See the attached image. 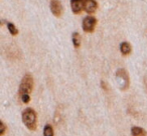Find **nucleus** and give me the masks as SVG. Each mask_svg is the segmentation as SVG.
<instances>
[{
	"instance_id": "obj_1",
	"label": "nucleus",
	"mask_w": 147,
	"mask_h": 136,
	"mask_svg": "<svg viewBox=\"0 0 147 136\" xmlns=\"http://www.w3.org/2000/svg\"><path fill=\"white\" fill-rule=\"evenodd\" d=\"M22 121L29 130L36 129V113L32 108H26L22 112Z\"/></svg>"
},
{
	"instance_id": "obj_2",
	"label": "nucleus",
	"mask_w": 147,
	"mask_h": 136,
	"mask_svg": "<svg viewBox=\"0 0 147 136\" xmlns=\"http://www.w3.org/2000/svg\"><path fill=\"white\" fill-rule=\"evenodd\" d=\"M33 88V79L31 77L30 74H25L23 76L21 83L19 85V95H23V94H29L32 91Z\"/></svg>"
},
{
	"instance_id": "obj_3",
	"label": "nucleus",
	"mask_w": 147,
	"mask_h": 136,
	"mask_svg": "<svg viewBox=\"0 0 147 136\" xmlns=\"http://www.w3.org/2000/svg\"><path fill=\"white\" fill-rule=\"evenodd\" d=\"M116 78L118 79L119 86H120V89L126 90L129 87V84H130V80H129V76L127 74L126 70L121 68L118 69L116 72Z\"/></svg>"
},
{
	"instance_id": "obj_4",
	"label": "nucleus",
	"mask_w": 147,
	"mask_h": 136,
	"mask_svg": "<svg viewBox=\"0 0 147 136\" xmlns=\"http://www.w3.org/2000/svg\"><path fill=\"white\" fill-rule=\"evenodd\" d=\"M96 18L93 16H87L86 18L83 20V29L85 32L91 33L94 31L95 26H96Z\"/></svg>"
},
{
	"instance_id": "obj_5",
	"label": "nucleus",
	"mask_w": 147,
	"mask_h": 136,
	"mask_svg": "<svg viewBox=\"0 0 147 136\" xmlns=\"http://www.w3.org/2000/svg\"><path fill=\"white\" fill-rule=\"evenodd\" d=\"M51 10L53 14L57 17H59L63 13V7L59 0H51Z\"/></svg>"
},
{
	"instance_id": "obj_6",
	"label": "nucleus",
	"mask_w": 147,
	"mask_h": 136,
	"mask_svg": "<svg viewBox=\"0 0 147 136\" xmlns=\"http://www.w3.org/2000/svg\"><path fill=\"white\" fill-rule=\"evenodd\" d=\"M97 7H98V5H97V2L95 0H84V9L86 12L94 13Z\"/></svg>"
},
{
	"instance_id": "obj_7",
	"label": "nucleus",
	"mask_w": 147,
	"mask_h": 136,
	"mask_svg": "<svg viewBox=\"0 0 147 136\" xmlns=\"http://www.w3.org/2000/svg\"><path fill=\"white\" fill-rule=\"evenodd\" d=\"M71 10H73L74 13H80L81 11L84 8V1L83 0H71Z\"/></svg>"
},
{
	"instance_id": "obj_8",
	"label": "nucleus",
	"mask_w": 147,
	"mask_h": 136,
	"mask_svg": "<svg viewBox=\"0 0 147 136\" xmlns=\"http://www.w3.org/2000/svg\"><path fill=\"white\" fill-rule=\"evenodd\" d=\"M131 134H132V136H145L146 132L144 131L143 128L138 127V126H133L131 128Z\"/></svg>"
},
{
	"instance_id": "obj_9",
	"label": "nucleus",
	"mask_w": 147,
	"mask_h": 136,
	"mask_svg": "<svg viewBox=\"0 0 147 136\" xmlns=\"http://www.w3.org/2000/svg\"><path fill=\"white\" fill-rule=\"evenodd\" d=\"M120 50L123 55H128L131 53V45L128 42H123L120 45Z\"/></svg>"
},
{
	"instance_id": "obj_10",
	"label": "nucleus",
	"mask_w": 147,
	"mask_h": 136,
	"mask_svg": "<svg viewBox=\"0 0 147 136\" xmlns=\"http://www.w3.org/2000/svg\"><path fill=\"white\" fill-rule=\"evenodd\" d=\"M55 132H53V128L51 124H47L43 128V136H53Z\"/></svg>"
},
{
	"instance_id": "obj_11",
	"label": "nucleus",
	"mask_w": 147,
	"mask_h": 136,
	"mask_svg": "<svg viewBox=\"0 0 147 136\" xmlns=\"http://www.w3.org/2000/svg\"><path fill=\"white\" fill-rule=\"evenodd\" d=\"M71 38H73V43H74V45H75V47H76V48L80 47V45H81V37H80V35H79V33L78 32L73 33V36H71Z\"/></svg>"
},
{
	"instance_id": "obj_12",
	"label": "nucleus",
	"mask_w": 147,
	"mask_h": 136,
	"mask_svg": "<svg viewBox=\"0 0 147 136\" xmlns=\"http://www.w3.org/2000/svg\"><path fill=\"white\" fill-rule=\"evenodd\" d=\"M7 28H8L9 32H10L12 35H17V33H18V30L16 29V27L14 26L13 23H11V22L7 23Z\"/></svg>"
},
{
	"instance_id": "obj_13",
	"label": "nucleus",
	"mask_w": 147,
	"mask_h": 136,
	"mask_svg": "<svg viewBox=\"0 0 147 136\" xmlns=\"http://www.w3.org/2000/svg\"><path fill=\"white\" fill-rule=\"evenodd\" d=\"M6 131V125L4 124V122L1 121L0 122V136H3Z\"/></svg>"
},
{
	"instance_id": "obj_14",
	"label": "nucleus",
	"mask_w": 147,
	"mask_h": 136,
	"mask_svg": "<svg viewBox=\"0 0 147 136\" xmlns=\"http://www.w3.org/2000/svg\"><path fill=\"white\" fill-rule=\"evenodd\" d=\"M20 98L23 103H28V102L30 101V96H29V94H23V95L20 96Z\"/></svg>"
}]
</instances>
